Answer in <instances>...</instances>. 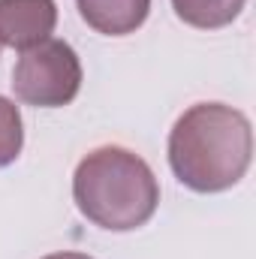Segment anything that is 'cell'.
Here are the masks:
<instances>
[{"instance_id": "6da1fadb", "label": "cell", "mask_w": 256, "mask_h": 259, "mask_svg": "<svg viewBox=\"0 0 256 259\" xmlns=\"http://www.w3.org/2000/svg\"><path fill=\"white\" fill-rule=\"evenodd\" d=\"M253 130L226 103H196L169 133V166L196 193H223L250 169Z\"/></svg>"}, {"instance_id": "277c9868", "label": "cell", "mask_w": 256, "mask_h": 259, "mask_svg": "<svg viewBox=\"0 0 256 259\" xmlns=\"http://www.w3.org/2000/svg\"><path fill=\"white\" fill-rule=\"evenodd\" d=\"M58 27L55 0H0V46L27 52L52 39Z\"/></svg>"}, {"instance_id": "ba28073f", "label": "cell", "mask_w": 256, "mask_h": 259, "mask_svg": "<svg viewBox=\"0 0 256 259\" xmlns=\"http://www.w3.org/2000/svg\"><path fill=\"white\" fill-rule=\"evenodd\" d=\"M42 259H94V256H88V253H75V250H64V253H49V256H42Z\"/></svg>"}, {"instance_id": "7a4b0ae2", "label": "cell", "mask_w": 256, "mask_h": 259, "mask_svg": "<svg viewBox=\"0 0 256 259\" xmlns=\"http://www.w3.org/2000/svg\"><path fill=\"white\" fill-rule=\"evenodd\" d=\"M72 199L94 226L130 232L154 217L160 205V184L139 154L103 145L75 166Z\"/></svg>"}, {"instance_id": "3957f363", "label": "cell", "mask_w": 256, "mask_h": 259, "mask_svg": "<svg viewBox=\"0 0 256 259\" xmlns=\"http://www.w3.org/2000/svg\"><path fill=\"white\" fill-rule=\"evenodd\" d=\"M12 91L21 103L36 109L69 106L81 91V61L64 39H46L21 52L12 69Z\"/></svg>"}, {"instance_id": "5b68a950", "label": "cell", "mask_w": 256, "mask_h": 259, "mask_svg": "<svg viewBox=\"0 0 256 259\" xmlns=\"http://www.w3.org/2000/svg\"><path fill=\"white\" fill-rule=\"evenodd\" d=\"M88 27L106 36L136 33L151 12V0H75Z\"/></svg>"}, {"instance_id": "52a82bcc", "label": "cell", "mask_w": 256, "mask_h": 259, "mask_svg": "<svg viewBox=\"0 0 256 259\" xmlns=\"http://www.w3.org/2000/svg\"><path fill=\"white\" fill-rule=\"evenodd\" d=\"M24 148V124L21 112L12 100L0 97V169L15 163Z\"/></svg>"}, {"instance_id": "8992f818", "label": "cell", "mask_w": 256, "mask_h": 259, "mask_svg": "<svg viewBox=\"0 0 256 259\" xmlns=\"http://www.w3.org/2000/svg\"><path fill=\"white\" fill-rule=\"evenodd\" d=\"M247 0H172L175 15L199 30H217L232 24Z\"/></svg>"}]
</instances>
